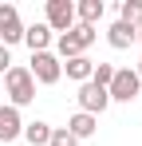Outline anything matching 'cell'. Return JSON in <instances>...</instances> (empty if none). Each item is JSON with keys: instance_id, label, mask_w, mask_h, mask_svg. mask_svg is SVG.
Listing matches in <instances>:
<instances>
[{"instance_id": "8992f818", "label": "cell", "mask_w": 142, "mask_h": 146, "mask_svg": "<svg viewBox=\"0 0 142 146\" xmlns=\"http://www.w3.org/2000/svg\"><path fill=\"white\" fill-rule=\"evenodd\" d=\"M0 44L12 48V44H24V20L16 4H0Z\"/></svg>"}, {"instance_id": "6da1fadb", "label": "cell", "mask_w": 142, "mask_h": 146, "mask_svg": "<svg viewBox=\"0 0 142 146\" xmlns=\"http://www.w3.org/2000/svg\"><path fill=\"white\" fill-rule=\"evenodd\" d=\"M4 95H8V107H28V103H36V79L28 67H8L4 75Z\"/></svg>"}, {"instance_id": "9a60e30c", "label": "cell", "mask_w": 142, "mask_h": 146, "mask_svg": "<svg viewBox=\"0 0 142 146\" xmlns=\"http://www.w3.org/2000/svg\"><path fill=\"white\" fill-rule=\"evenodd\" d=\"M71 36L79 40V48H83V51H87L95 40H99V32H95V28H83V24H75V28H71Z\"/></svg>"}, {"instance_id": "9c48e42d", "label": "cell", "mask_w": 142, "mask_h": 146, "mask_svg": "<svg viewBox=\"0 0 142 146\" xmlns=\"http://www.w3.org/2000/svg\"><path fill=\"white\" fill-rule=\"evenodd\" d=\"M95 130H99V119L95 115H83V111H75L67 119V134L75 138V142H83V138H91Z\"/></svg>"}, {"instance_id": "5b68a950", "label": "cell", "mask_w": 142, "mask_h": 146, "mask_svg": "<svg viewBox=\"0 0 142 146\" xmlns=\"http://www.w3.org/2000/svg\"><path fill=\"white\" fill-rule=\"evenodd\" d=\"M44 24L51 28V32H59V36H67L71 28H75V4L71 0H47V8H44Z\"/></svg>"}, {"instance_id": "4fadbf2b", "label": "cell", "mask_w": 142, "mask_h": 146, "mask_svg": "<svg viewBox=\"0 0 142 146\" xmlns=\"http://www.w3.org/2000/svg\"><path fill=\"white\" fill-rule=\"evenodd\" d=\"M20 138H28V146H47V138H51V126H47L44 119L24 122V134H20Z\"/></svg>"}, {"instance_id": "3957f363", "label": "cell", "mask_w": 142, "mask_h": 146, "mask_svg": "<svg viewBox=\"0 0 142 146\" xmlns=\"http://www.w3.org/2000/svg\"><path fill=\"white\" fill-rule=\"evenodd\" d=\"M28 71H32V79H36V83L51 87V83H59V79H63V63H59V59H55L51 51H36V55H32V67H28Z\"/></svg>"}, {"instance_id": "7c38bea8", "label": "cell", "mask_w": 142, "mask_h": 146, "mask_svg": "<svg viewBox=\"0 0 142 146\" xmlns=\"http://www.w3.org/2000/svg\"><path fill=\"white\" fill-rule=\"evenodd\" d=\"M63 71H67V79H75V83H87L95 71V59H87V55H75V59H67L63 63Z\"/></svg>"}, {"instance_id": "ffe728a7", "label": "cell", "mask_w": 142, "mask_h": 146, "mask_svg": "<svg viewBox=\"0 0 142 146\" xmlns=\"http://www.w3.org/2000/svg\"><path fill=\"white\" fill-rule=\"evenodd\" d=\"M138 48H142V28H138Z\"/></svg>"}, {"instance_id": "ba28073f", "label": "cell", "mask_w": 142, "mask_h": 146, "mask_svg": "<svg viewBox=\"0 0 142 146\" xmlns=\"http://www.w3.org/2000/svg\"><path fill=\"white\" fill-rule=\"evenodd\" d=\"M107 44H111L115 51L134 48V44H138V28H130V24H122V20H115V24L107 28Z\"/></svg>"}, {"instance_id": "7a4b0ae2", "label": "cell", "mask_w": 142, "mask_h": 146, "mask_svg": "<svg viewBox=\"0 0 142 146\" xmlns=\"http://www.w3.org/2000/svg\"><path fill=\"white\" fill-rule=\"evenodd\" d=\"M142 91V79L134 67H115V79L107 83V95H111V103H134Z\"/></svg>"}, {"instance_id": "d6986e66", "label": "cell", "mask_w": 142, "mask_h": 146, "mask_svg": "<svg viewBox=\"0 0 142 146\" xmlns=\"http://www.w3.org/2000/svg\"><path fill=\"white\" fill-rule=\"evenodd\" d=\"M134 71H138V79H142V59H138V67H134Z\"/></svg>"}, {"instance_id": "5bb4252c", "label": "cell", "mask_w": 142, "mask_h": 146, "mask_svg": "<svg viewBox=\"0 0 142 146\" xmlns=\"http://www.w3.org/2000/svg\"><path fill=\"white\" fill-rule=\"evenodd\" d=\"M118 20L130 28H142V0H122L118 4Z\"/></svg>"}, {"instance_id": "2e32d148", "label": "cell", "mask_w": 142, "mask_h": 146, "mask_svg": "<svg viewBox=\"0 0 142 146\" xmlns=\"http://www.w3.org/2000/svg\"><path fill=\"white\" fill-rule=\"evenodd\" d=\"M115 79V63H95V71H91V83H99V87H107Z\"/></svg>"}, {"instance_id": "277c9868", "label": "cell", "mask_w": 142, "mask_h": 146, "mask_svg": "<svg viewBox=\"0 0 142 146\" xmlns=\"http://www.w3.org/2000/svg\"><path fill=\"white\" fill-rule=\"evenodd\" d=\"M75 99H79V111H83V115H95V119L111 107L107 87H99V83H91V79H87V83H79V95H75Z\"/></svg>"}, {"instance_id": "ac0fdd59", "label": "cell", "mask_w": 142, "mask_h": 146, "mask_svg": "<svg viewBox=\"0 0 142 146\" xmlns=\"http://www.w3.org/2000/svg\"><path fill=\"white\" fill-rule=\"evenodd\" d=\"M8 67H12V51L0 44V75H8Z\"/></svg>"}, {"instance_id": "52a82bcc", "label": "cell", "mask_w": 142, "mask_h": 146, "mask_svg": "<svg viewBox=\"0 0 142 146\" xmlns=\"http://www.w3.org/2000/svg\"><path fill=\"white\" fill-rule=\"evenodd\" d=\"M20 134H24L20 111H16V107H8V103H0V142L8 146V142H16Z\"/></svg>"}, {"instance_id": "8fae6325", "label": "cell", "mask_w": 142, "mask_h": 146, "mask_svg": "<svg viewBox=\"0 0 142 146\" xmlns=\"http://www.w3.org/2000/svg\"><path fill=\"white\" fill-rule=\"evenodd\" d=\"M24 44L32 48V55L36 51H47L51 48V28L47 24H24Z\"/></svg>"}, {"instance_id": "e0dca14e", "label": "cell", "mask_w": 142, "mask_h": 146, "mask_svg": "<svg viewBox=\"0 0 142 146\" xmlns=\"http://www.w3.org/2000/svg\"><path fill=\"white\" fill-rule=\"evenodd\" d=\"M47 146H79V142L67 134V126H51V138H47Z\"/></svg>"}, {"instance_id": "30bf717a", "label": "cell", "mask_w": 142, "mask_h": 146, "mask_svg": "<svg viewBox=\"0 0 142 146\" xmlns=\"http://www.w3.org/2000/svg\"><path fill=\"white\" fill-rule=\"evenodd\" d=\"M103 12H107V4H103V0H79V4H75V24L95 28L99 20H103Z\"/></svg>"}]
</instances>
